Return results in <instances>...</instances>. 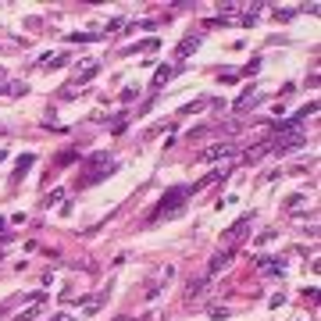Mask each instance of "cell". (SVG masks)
Wrapping results in <instances>:
<instances>
[{
	"label": "cell",
	"instance_id": "cell-1",
	"mask_svg": "<svg viewBox=\"0 0 321 321\" xmlns=\"http://www.w3.org/2000/svg\"><path fill=\"white\" fill-rule=\"evenodd\" d=\"M186 200H189V186H175V189H168L165 196H160V204L150 211V221H160V218H175V214L186 207Z\"/></svg>",
	"mask_w": 321,
	"mask_h": 321
},
{
	"label": "cell",
	"instance_id": "cell-2",
	"mask_svg": "<svg viewBox=\"0 0 321 321\" xmlns=\"http://www.w3.org/2000/svg\"><path fill=\"white\" fill-rule=\"evenodd\" d=\"M250 225H254V214H243V218H239L235 225H228V228L221 232V243H225L228 250H232V247H239V243H243V239H247Z\"/></svg>",
	"mask_w": 321,
	"mask_h": 321
},
{
	"label": "cell",
	"instance_id": "cell-3",
	"mask_svg": "<svg viewBox=\"0 0 321 321\" xmlns=\"http://www.w3.org/2000/svg\"><path fill=\"white\" fill-rule=\"evenodd\" d=\"M239 146L232 143V139H225V143H214V146H207V150H200V160H225V157H232Z\"/></svg>",
	"mask_w": 321,
	"mask_h": 321
},
{
	"label": "cell",
	"instance_id": "cell-4",
	"mask_svg": "<svg viewBox=\"0 0 321 321\" xmlns=\"http://www.w3.org/2000/svg\"><path fill=\"white\" fill-rule=\"evenodd\" d=\"M97 71H100V61H86L83 68L75 71V86H83V83H90V78H93Z\"/></svg>",
	"mask_w": 321,
	"mask_h": 321
},
{
	"label": "cell",
	"instance_id": "cell-5",
	"mask_svg": "<svg viewBox=\"0 0 321 321\" xmlns=\"http://www.w3.org/2000/svg\"><path fill=\"white\" fill-rule=\"evenodd\" d=\"M111 172H114V168L107 165V168H97V172H90V175H83V179H78V189H86V186H97V182H100V179H107Z\"/></svg>",
	"mask_w": 321,
	"mask_h": 321
},
{
	"label": "cell",
	"instance_id": "cell-6",
	"mask_svg": "<svg viewBox=\"0 0 321 321\" xmlns=\"http://www.w3.org/2000/svg\"><path fill=\"white\" fill-rule=\"evenodd\" d=\"M228 264H232V250H221V254H214V257H211L207 271H211V275H218V271H221V268H228Z\"/></svg>",
	"mask_w": 321,
	"mask_h": 321
},
{
	"label": "cell",
	"instance_id": "cell-7",
	"mask_svg": "<svg viewBox=\"0 0 321 321\" xmlns=\"http://www.w3.org/2000/svg\"><path fill=\"white\" fill-rule=\"evenodd\" d=\"M296 15H300V8H275V22H289Z\"/></svg>",
	"mask_w": 321,
	"mask_h": 321
},
{
	"label": "cell",
	"instance_id": "cell-8",
	"mask_svg": "<svg viewBox=\"0 0 321 321\" xmlns=\"http://www.w3.org/2000/svg\"><path fill=\"white\" fill-rule=\"evenodd\" d=\"M168 78H172V68H168V64H165V68H157V75H153V90H160Z\"/></svg>",
	"mask_w": 321,
	"mask_h": 321
},
{
	"label": "cell",
	"instance_id": "cell-9",
	"mask_svg": "<svg viewBox=\"0 0 321 321\" xmlns=\"http://www.w3.org/2000/svg\"><path fill=\"white\" fill-rule=\"evenodd\" d=\"M160 43L157 39H146V43H136V47H129V50H122V54H139V50H157Z\"/></svg>",
	"mask_w": 321,
	"mask_h": 321
},
{
	"label": "cell",
	"instance_id": "cell-10",
	"mask_svg": "<svg viewBox=\"0 0 321 321\" xmlns=\"http://www.w3.org/2000/svg\"><path fill=\"white\" fill-rule=\"evenodd\" d=\"M32 160H36V157H32V153H25V157H22V160H18V172H15V179H22V175H25V172H29V165H32Z\"/></svg>",
	"mask_w": 321,
	"mask_h": 321
},
{
	"label": "cell",
	"instance_id": "cell-11",
	"mask_svg": "<svg viewBox=\"0 0 321 321\" xmlns=\"http://www.w3.org/2000/svg\"><path fill=\"white\" fill-rule=\"evenodd\" d=\"M104 300H107V296H97V300H86V314H97V310L104 307Z\"/></svg>",
	"mask_w": 321,
	"mask_h": 321
},
{
	"label": "cell",
	"instance_id": "cell-12",
	"mask_svg": "<svg viewBox=\"0 0 321 321\" xmlns=\"http://www.w3.org/2000/svg\"><path fill=\"white\" fill-rule=\"evenodd\" d=\"M196 47V39L189 36V39H182V47H179V57H189V50Z\"/></svg>",
	"mask_w": 321,
	"mask_h": 321
},
{
	"label": "cell",
	"instance_id": "cell-13",
	"mask_svg": "<svg viewBox=\"0 0 321 321\" xmlns=\"http://www.w3.org/2000/svg\"><path fill=\"white\" fill-rule=\"evenodd\" d=\"M200 293H204V282H189V286H186V296H189V300L200 296Z\"/></svg>",
	"mask_w": 321,
	"mask_h": 321
},
{
	"label": "cell",
	"instance_id": "cell-14",
	"mask_svg": "<svg viewBox=\"0 0 321 321\" xmlns=\"http://www.w3.org/2000/svg\"><path fill=\"white\" fill-rule=\"evenodd\" d=\"M157 293H160V282H150V286H146V289H143V296H146V300H153V296H157Z\"/></svg>",
	"mask_w": 321,
	"mask_h": 321
},
{
	"label": "cell",
	"instance_id": "cell-15",
	"mask_svg": "<svg viewBox=\"0 0 321 321\" xmlns=\"http://www.w3.org/2000/svg\"><path fill=\"white\" fill-rule=\"evenodd\" d=\"M300 204H303V193H293V196L286 200V207H289V211H293V207H300Z\"/></svg>",
	"mask_w": 321,
	"mask_h": 321
},
{
	"label": "cell",
	"instance_id": "cell-16",
	"mask_svg": "<svg viewBox=\"0 0 321 321\" xmlns=\"http://www.w3.org/2000/svg\"><path fill=\"white\" fill-rule=\"evenodd\" d=\"M207 314H211V317H214V321H221V317H228V310H225V307H211V310H207Z\"/></svg>",
	"mask_w": 321,
	"mask_h": 321
},
{
	"label": "cell",
	"instance_id": "cell-17",
	"mask_svg": "<svg viewBox=\"0 0 321 321\" xmlns=\"http://www.w3.org/2000/svg\"><path fill=\"white\" fill-rule=\"evenodd\" d=\"M90 165H111V157H107V153H93V157H90Z\"/></svg>",
	"mask_w": 321,
	"mask_h": 321
},
{
	"label": "cell",
	"instance_id": "cell-18",
	"mask_svg": "<svg viewBox=\"0 0 321 321\" xmlns=\"http://www.w3.org/2000/svg\"><path fill=\"white\" fill-rule=\"evenodd\" d=\"M64 64H68V54H61V57H54V61H50V68H64Z\"/></svg>",
	"mask_w": 321,
	"mask_h": 321
},
{
	"label": "cell",
	"instance_id": "cell-19",
	"mask_svg": "<svg viewBox=\"0 0 321 321\" xmlns=\"http://www.w3.org/2000/svg\"><path fill=\"white\" fill-rule=\"evenodd\" d=\"M36 314H39V307H32V310H25V314H22L18 321H36Z\"/></svg>",
	"mask_w": 321,
	"mask_h": 321
},
{
	"label": "cell",
	"instance_id": "cell-20",
	"mask_svg": "<svg viewBox=\"0 0 321 321\" xmlns=\"http://www.w3.org/2000/svg\"><path fill=\"white\" fill-rule=\"evenodd\" d=\"M4 78H8V71H4V68H0V93H4V90H8V86H4Z\"/></svg>",
	"mask_w": 321,
	"mask_h": 321
},
{
	"label": "cell",
	"instance_id": "cell-21",
	"mask_svg": "<svg viewBox=\"0 0 321 321\" xmlns=\"http://www.w3.org/2000/svg\"><path fill=\"white\" fill-rule=\"evenodd\" d=\"M54 321H71V317H68V314H57V317H54Z\"/></svg>",
	"mask_w": 321,
	"mask_h": 321
},
{
	"label": "cell",
	"instance_id": "cell-22",
	"mask_svg": "<svg viewBox=\"0 0 321 321\" xmlns=\"http://www.w3.org/2000/svg\"><path fill=\"white\" fill-rule=\"evenodd\" d=\"M0 232H4V218H0Z\"/></svg>",
	"mask_w": 321,
	"mask_h": 321
},
{
	"label": "cell",
	"instance_id": "cell-23",
	"mask_svg": "<svg viewBox=\"0 0 321 321\" xmlns=\"http://www.w3.org/2000/svg\"><path fill=\"white\" fill-rule=\"evenodd\" d=\"M114 321H129V317H114Z\"/></svg>",
	"mask_w": 321,
	"mask_h": 321
},
{
	"label": "cell",
	"instance_id": "cell-24",
	"mask_svg": "<svg viewBox=\"0 0 321 321\" xmlns=\"http://www.w3.org/2000/svg\"><path fill=\"white\" fill-rule=\"evenodd\" d=\"M0 314H4V307H0Z\"/></svg>",
	"mask_w": 321,
	"mask_h": 321
}]
</instances>
